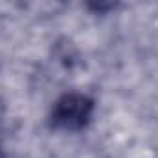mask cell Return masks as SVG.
Segmentation results:
<instances>
[{"mask_svg":"<svg viewBox=\"0 0 158 158\" xmlns=\"http://www.w3.org/2000/svg\"><path fill=\"white\" fill-rule=\"evenodd\" d=\"M93 112H95V101L89 95L71 91L61 95L54 102L50 112V125L58 130L76 132L89 125Z\"/></svg>","mask_w":158,"mask_h":158,"instance_id":"obj_1","label":"cell"},{"mask_svg":"<svg viewBox=\"0 0 158 158\" xmlns=\"http://www.w3.org/2000/svg\"><path fill=\"white\" fill-rule=\"evenodd\" d=\"M88 8L89 10H93V11H97V13H104V11H110V10H114L115 8V4H112V2H108V4H104V2H93V4H88Z\"/></svg>","mask_w":158,"mask_h":158,"instance_id":"obj_2","label":"cell"},{"mask_svg":"<svg viewBox=\"0 0 158 158\" xmlns=\"http://www.w3.org/2000/svg\"><path fill=\"white\" fill-rule=\"evenodd\" d=\"M0 158H6V152L2 151V147H0Z\"/></svg>","mask_w":158,"mask_h":158,"instance_id":"obj_3","label":"cell"}]
</instances>
